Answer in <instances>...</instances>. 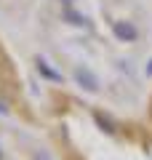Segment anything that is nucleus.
<instances>
[{
  "label": "nucleus",
  "mask_w": 152,
  "mask_h": 160,
  "mask_svg": "<svg viewBox=\"0 0 152 160\" xmlns=\"http://www.w3.org/2000/svg\"><path fill=\"white\" fill-rule=\"evenodd\" d=\"M72 75H75V83H78L80 88H85V91H91V93L99 91V78H96L88 67H75Z\"/></svg>",
  "instance_id": "obj_1"
},
{
  "label": "nucleus",
  "mask_w": 152,
  "mask_h": 160,
  "mask_svg": "<svg viewBox=\"0 0 152 160\" xmlns=\"http://www.w3.org/2000/svg\"><path fill=\"white\" fill-rule=\"evenodd\" d=\"M112 32H115V38L123 40V43H134V40L139 38V29H136L131 22H115L112 24Z\"/></svg>",
  "instance_id": "obj_2"
},
{
  "label": "nucleus",
  "mask_w": 152,
  "mask_h": 160,
  "mask_svg": "<svg viewBox=\"0 0 152 160\" xmlns=\"http://www.w3.org/2000/svg\"><path fill=\"white\" fill-rule=\"evenodd\" d=\"M38 72H40V75H45L48 80H62V75L53 72V69H51V64L45 62V59H38Z\"/></svg>",
  "instance_id": "obj_3"
},
{
  "label": "nucleus",
  "mask_w": 152,
  "mask_h": 160,
  "mask_svg": "<svg viewBox=\"0 0 152 160\" xmlns=\"http://www.w3.org/2000/svg\"><path fill=\"white\" fill-rule=\"evenodd\" d=\"M64 19H67L69 24H85V16H83V13H78V11H72V8L64 11Z\"/></svg>",
  "instance_id": "obj_4"
},
{
  "label": "nucleus",
  "mask_w": 152,
  "mask_h": 160,
  "mask_svg": "<svg viewBox=\"0 0 152 160\" xmlns=\"http://www.w3.org/2000/svg\"><path fill=\"white\" fill-rule=\"evenodd\" d=\"M96 120H99L101 126H104V131H107V133H115V128H112V123H109V120L104 118V115H101V112H96Z\"/></svg>",
  "instance_id": "obj_5"
},
{
  "label": "nucleus",
  "mask_w": 152,
  "mask_h": 160,
  "mask_svg": "<svg viewBox=\"0 0 152 160\" xmlns=\"http://www.w3.org/2000/svg\"><path fill=\"white\" fill-rule=\"evenodd\" d=\"M32 160H51V155L45 152V149H38V152L32 155Z\"/></svg>",
  "instance_id": "obj_6"
},
{
  "label": "nucleus",
  "mask_w": 152,
  "mask_h": 160,
  "mask_svg": "<svg viewBox=\"0 0 152 160\" xmlns=\"http://www.w3.org/2000/svg\"><path fill=\"white\" fill-rule=\"evenodd\" d=\"M0 158H3V152H0Z\"/></svg>",
  "instance_id": "obj_7"
}]
</instances>
